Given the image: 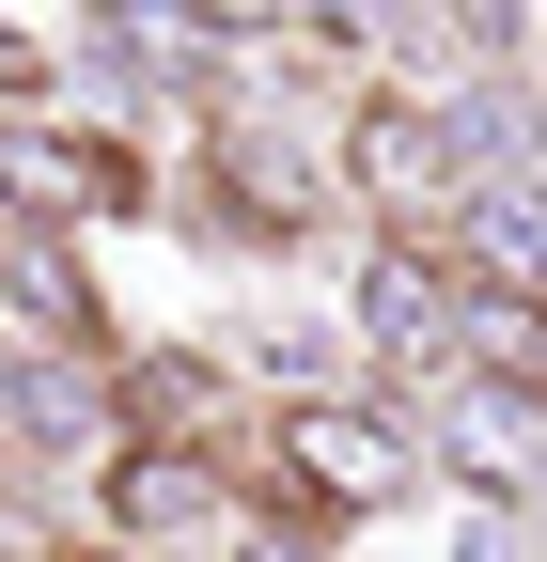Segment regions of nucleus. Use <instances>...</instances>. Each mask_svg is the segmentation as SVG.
<instances>
[{
    "label": "nucleus",
    "instance_id": "nucleus-5",
    "mask_svg": "<svg viewBox=\"0 0 547 562\" xmlns=\"http://www.w3.org/2000/svg\"><path fill=\"white\" fill-rule=\"evenodd\" d=\"M79 203H125V172L94 157L79 125H32V110H0V220H16V235H63Z\"/></svg>",
    "mask_w": 547,
    "mask_h": 562
},
{
    "label": "nucleus",
    "instance_id": "nucleus-4",
    "mask_svg": "<svg viewBox=\"0 0 547 562\" xmlns=\"http://www.w3.org/2000/svg\"><path fill=\"white\" fill-rule=\"evenodd\" d=\"M345 344H376V360H438V375H454V250H438V235H376L360 281H345Z\"/></svg>",
    "mask_w": 547,
    "mask_h": 562
},
{
    "label": "nucleus",
    "instance_id": "nucleus-1",
    "mask_svg": "<svg viewBox=\"0 0 547 562\" xmlns=\"http://www.w3.org/2000/svg\"><path fill=\"white\" fill-rule=\"evenodd\" d=\"M282 501H298V516H328V531L406 516V501H423V438H406L391 406H360V391L282 406Z\"/></svg>",
    "mask_w": 547,
    "mask_h": 562
},
{
    "label": "nucleus",
    "instance_id": "nucleus-6",
    "mask_svg": "<svg viewBox=\"0 0 547 562\" xmlns=\"http://www.w3.org/2000/svg\"><path fill=\"white\" fill-rule=\"evenodd\" d=\"M0 94H32V32L16 16H0Z\"/></svg>",
    "mask_w": 547,
    "mask_h": 562
},
{
    "label": "nucleus",
    "instance_id": "nucleus-7",
    "mask_svg": "<svg viewBox=\"0 0 547 562\" xmlns=\"http://www.w3.org/2000/svg\"><path fill=\"white\" fill-rule=\"evenodd\" d=\"M79 562H142V547H79Z\"/></svg>",
    "mask_w": 547,
    "mask_h": 562
},
{
    "label": "nucleus",
    "instance_id": "nucleus-2",
    "mask_svg": "<svg viewBox=\"0 0 547 562\" xmlns=\"http://www.w3.org/2000/svg\"><path fill=\"white\" fill-rule=\"evenodd\" d=\"M328 172H345V203L360 220H391V235H438L454 220V125H438V79H376L360 110H345V140H328Z\"/></svg>",
    "mask_w": 547,
    "mask_h": 562
},
{
    "label": "nucleus",
    "instance_id": "nucleus-3",
    "mask_svg": "<svg viewBox=\"0 0 547 562\" xmlns=\"http://www.w3.org/2000/svg\"><path fill=\"white\" fill-rule=\"evenodd\" d=\"M438 453H454L469 501H532V484H547V375H454L423 469H438Z\"/></svg>",
    "mask_w": 547,
    "mask_h": 562
},
{
    "label": "nucleus",
    "instance_id": "nucleus-8",
    "mask_svg": "<svg viewBox=\"0 0 547 562\" xmlns=\"http://www.w3.org/2000/svg\"><path fill=\"white\" fill-rule=\"evenodd\" d=\"M0 562H16V531H0Z\"/></svg>",
    "mask_w": 547,
    "mask_h": 562
}]
</instances>
